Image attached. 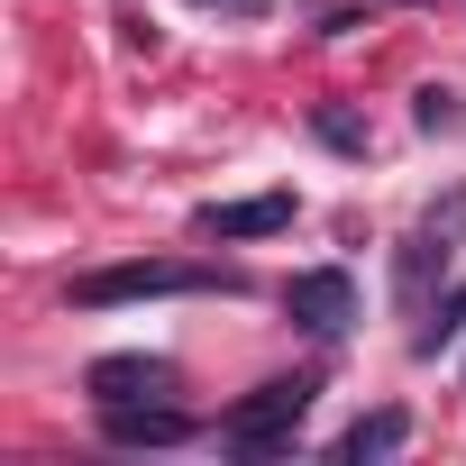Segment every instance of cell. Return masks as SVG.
<instances>
[{"instance_id":"cell-10","label":"cell","mask_w":466,"mask_h":466,"mask_svg":"<svg viewBox=\"0 0 466 466\" xmlns=\"http://www.w3.org/2000/svg\"><path fill=\"white\" fill-rule=\"evenodd\" d=\"M457 320H466V284H457V293H448V302H439V329H420V348H439V339H448V329H457Z\"/></svg>"},{"instance_id":"cell-3","label":"cell","mask_w":466,"mask_h":466,"mask_svg":"<svg viewBox=\"0 0 466 466\" xmlns=\"http://www.w3.org/2000/svg\"><path fill=\"white\" fill-rule=\"evenodd\" d=\"M284 311H293L311 339H339V329L357 320V284H348L339 266H311V275H293V284H284Z\"/></svg>"},{"instance_id":"cell-9","label":"cell","mask_w":466,"mask_h":466,"mask_svg":"<svg viewBox=\"0 0 466 466\" xmlns=\"http://www.w3.org/2000/svg\"><path fill=\"white\" fill-rule=\"evenodd\" d=\"M311 128H320V147H339V156H366V147H375V137H366V119H357V110H339V101H320V110H311Z\"/></svg>"},{"instance_id":"cell-4","label":"cell","mask_w":466,"mask_h":466,"mask_svg":"<svg viewBox=\"0 0 466 466\" xmlns=\"http://www.w3.org/2000/svg\"><path fill=\"white\" fill-rule=\"evenodd\" d=\"M183 375L165 366V357H92L83 366V393L92 402H165Z\"/></svg>"},{"instance_id":"cell-1","label":"cell","mask_w":466,"mask_h":466,"mask_svg":"<svg viewBox=\"0 0 466 466\" xmlns=\"http://www.w3.org/2000/svg\"><path fill=\"white\" fill-rule=\"evenodd\" d=\"M156 293H238V275H210V266H183V257H137V266H92L65 284L74 311H110V302H156Z\"/></svg>"},{"instance_id":"cell-11","label":"cell","mask_w":466,"mask_h":466,"mask_svg":"<svg viewBox=\"0 0 466 466\" xmlns=\"http://www.w3.org/2000/svg\"><path fill=\"white\" fill-rule=\"evenodd\" d=\"M192 10H238L248 19V10H266V0H192Z\"/></svg>"},{"instance_id":"cell-2","label":"cell","mask_w":466,"mask_h":466,"mask_svg":"<svg viewBox=\"0 0 466 466\" xmlns=\"http://www.w3.org/2000/svg\"><path fill=\"white\" fill-rule=\"evenodd\" d=\"M311 393H320V375H275V384H257L238 411L219 420V448H228V457H293V430H302Z\"/></svg>"},{"instance_id":"cell-6","label":"cell","mask_w":466,"mask_h":466,"mask_svg":"<svg viewBox=\"0 0 466 466\" xmlns=\"http://www.w3.org/2000/svg\"><path fill=\"white\" fill-rule=\"evenodd\" d=\"M293 228V192H257V201H210L201 210V238H275Z\"/></svg>"},{"instance_id":"cell-5","label":"cell","mask_w":466,"mask_h":466,"mask_svg":"<svg viewBox=\"0 0 466 466\" xmlns=\"http://www.w3.org/2000/svg\"><path fill=\"white\" fill-rule=\"evenodd\" d=\"M101 430L119 448H183L192 439V411H174V402H101Z\"/></svg>"},{"instance_id":"cell-7","label":"cell","mask_w":466,"mask_h":466,"mask_svg":"<svg viewBox=\"0 0 466 466\" xmlns=\"http://www.w3.org/2000/svg\"><path fill=\"white\" fill-rule=\"evenodd\" d=\"M402 439H411V411H366V420L339 439V457H348V466H366V457H393Z\"/></svg>"},{"instance_id":"cell-8","label":"cell","mask_w":466,"mask_h":466,"mask_svg":"<svg viewBox=\"0 0 466 466\" xmlns=\"http://www.w3.org/2000/svg\"><path fill=\"white\" fill-rule=\"evenodd\" d=\"M411 119H420V137H457V128H466V101H457L448 83H430V92L411 101Z\"/></svg>"}]
</instances>
